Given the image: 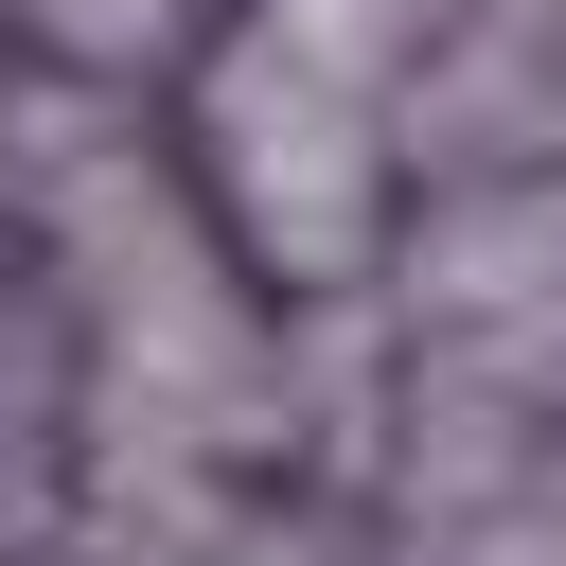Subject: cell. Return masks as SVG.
Masks as SVG:
<instances>
[{"label": "cell", "instance_id": "1", "mask_svg": "<svg viewBox=\"0 0 566 566\" xmlns=\"http://www.w3.org/2000/svg\"><path fill=\"white\" fill-rule=\"evenodd\" d=\"M407 301L460 318V336H566V195H513V212H460L407 248Z\"/></svg>", "mask_w": 566, "mask_h": 566}, {"label": "cell", "instance_id": "2", "mask_svg": "<svg viewBox=\"0 0 566 566\" xmlns=\"http://www.w3.org/2000/svg\"><path fill=\"white\" fill-rule=\"evenodd\" d=\"M71 53H159V0H35Z\"/></svg>", "mask_w": 566, "mask_h": 566}]
</instances>
